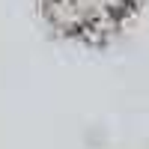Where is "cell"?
Wrapping results in <instances>:
<instances>
[{"label":"cell","instance_id":"1","mask_svg":"<svg viewBox=\"0 0 149 149\" xmlns=\"http://www.w3.org/2000/svg\"><path fill=\"white\" fill-rule=\"evenodd\" d=\"M146 0H42L51 30L74 42L98 45L116 36Z\"/></svg>","mask_w":149,"mask_h":149}]
</instances>
